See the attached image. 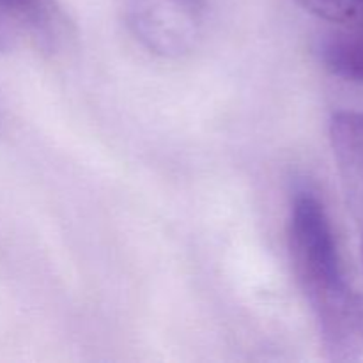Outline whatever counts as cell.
I'll use <instances>...</instances> for the list:
<instances>
[{
    "instance_id": "1",
    "label": "cell",
    "mask_w": 363,
    "mask_h": 363,
    "mask_svg": "<svg viewBox=\"0 0 363 363\" xmlns=\"http://www.w3.org/2000/svg\"><path fill=\"white\" fill-rule=\"evenodd\" d=\"M287 240L294 277L315 315L326 357L362 358L363 293L347 280L328 215L311 191L294 197Z\"/></svg>"
},
{
    "instance_id": "2",
    "label": "cell",
    "mask_w": 363,
    "mask_h": 363,
    "mask_svg": "<svg viewBox=\"0 0 363 363\" xmlns=\"http://www.w3.org/2000/svg\"><path fill=\"white\" fill-rule=\"evenodd\" d=\"M130 30L151 53L177 59L197 48L206 23L204 0H126Z\"/></svg>"
},
{
    "instance_id": "3",
    "label": "cell",
    "mask_w": 363,
    "mask_h": 363,
    "mask_svg": "<svg viewBox=\"0 0 363 363\" xmlns=\"http://www.w3.org/2000/svg\"><path fill=\"white\" fill-rule=\"evenodd\" d=\"M330 140L347 202L363 216V112L340 110L330 121Z\"/></svg>"
},
{
    "instance_id": "4",
    "label": "cell",
    "mask_w": 363,
    "mask_h": 363,
    "mask_svg": "<svg viewBox=\"0 0 363 363\" xmlns=\"http://www.w3.org/2000/svg\"><path fill=\"white\" fill-rule=\"evenodd\" d=\"M62 16L53 0H0V43L9 41L16 30L34 34L39 45H55Z\"/></svg>"
},
{
    "instance_id": "5",
    "label": "cell",
    "mask_w": 363,
    "mask_h": 363,
    "mask_svg": "<svg viewBox=\"0 0 363 363\" xmlns=\"http://www.w3.org/2000/svg\"><path fill=\"white\" fill-rule=\"evenodd\" d=\"M319 55L330 73L363 84V16L333 25L321 39Z\"/></svg>"
},
{
    "instance_id": "6",
    "label": "cell",
    "mask_w": 363,
    "mask_h": 363,
    "mask_svg": "<svg viewBox=\"0 0 363 363\" xmlns=\"http://www.w3.org/2000/svg\"><path fill=\"white\" fill-rule=\"evenodd\" d=\"M305 11L332 25L347 23L363 16V0H296Z\"/></svg>"
},
{
    "instance_id": "7",
    "label": "cell",
    "mask_w": 363,
    "mask_h": 363,
    "mask_svg": "<svg viewBox=\"0 0 363 363\" xmlns=\"http://www.w3.org/2000/svg\"><path fill=\"white\" fill-rule=\"evenodd\" d=\"M362 255H363V247H362Z\"/></svg>"
}]
</instances>
